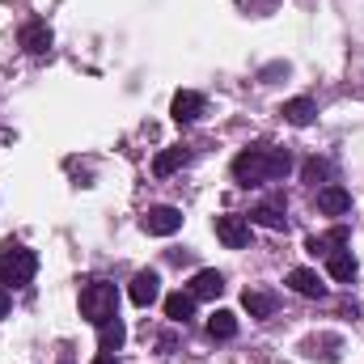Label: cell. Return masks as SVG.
<instances>
[{"label": "cell", "instance_id": "obj_1", "mask_svg": "<svg viewBox=\"0 0 364 364\" xmlns=\"http://www.w3.org/2000/svg\"><path fill=\"white\" fill-rule=\"evenodd\" d=\"M292 170V153L288 149H272V144H250L233 157V182L237 186H263V182H279Z\"/></svg>", "mask_w": 364, "mask_h": 364}, {"label": "cell", "instance_id": "obj_2", "mask_svg": "<svg viewBox=\"0 0 364 364\" xmlns=\"http://www.w3.org/2000/svg\"><path fill=\"white\" fill-rule=\"evenodd\" d=\"M38 272V255L21 242H0V284L4 288H26Z\"/></svg>", "mask_w": 364, "mask_h": 364}, {"label": "cell", "instance_id": "obj_3", "mask_svg": "<svg viewBox=\"0 0 364 364\" xmlns=\"http://www.w3.org/2000/svg\"><path fill=\"white\" fill-rule=\"evenodd\" d=\"M114 314H119V288L110 279H90L81 288V318H90L93 326H102Z\"/></svg>", "mask_w": 364, "mask_h": 364}, {"label": "cell", "instance_id": "obj_4", "mask_svg": "<svg viewBox=\"0 0 364 364\" xmlns=\"http://www.w3.org/2000/svg\"><path fill=\"white\" fill-rule=\"evenodd\" d=\"M140 229H144L149 237H174L182 229V212L170 208V203H157V208H149V212L140 216Z\"/></svg>", "mask_w": 364, "mask_h": 364}, {"label": "cell", "instance_id": "obj_5", "mask_svg": "<svg viewBox=\"0 0 364 364\" xmlns=\"http://www.w3.org/2000/svg\"><path fill=\"white\" fill-rule=\"evenodd\" d=\"M284 212H288V199H284V195L275 191L272 199H267V203H259V208H255V212H250L246 220H250V225H259V229L284 233V229H288V216H284Z\"/></svg>", "mask_w": 364, "mask_h": 364}, {"label": "cell", "instance_id": "obj_6", "mask_svg": "<svg viewBox=\"0 0 364 364\" xmlns=\"http://www.w3.org/2000/svg\"><path fill=\"white\" fill-rule=\"evenodd\" d=\"M212 229H216V237H220L229 250H242V246H250V220H246V216H233V212H225V216H216V220H212Z\"/></svg>", "mask_w": 364, "mask_h": 364}, {"label": "cell", "instance_id": "obj_7", "mask_svg": "<svg viewBox=\"0 0 364 364\" xmlns=\"http://www.w3.org/2000/svg\"><path fill=\"white\" fill-rule=\"evenodd\" d=\"M203 106H208V102H203V93L178 90V93H174V102H170V114H174V123H178V127H191V123L203 114Z\"/></svg>", "mask_w": 364, "mask_h": 364}, {"label": "cell", "instance_id": "obj_8", "mask_svg": "<svg viewBox=\"0 0 364 364\" xmlns=\"http://www.w3.org/2000/svg\"><path fill=\"white\" fill-rule=\"evenodd\" d=\"M127 296H132V305L149 309V305L161 296V275H157V272H136V275H132V288H127Z\"/></svg>", "mask_w": 364, "mask_h": 364}, {"label": "cell", "instance_id": "obj_9", "mask_svg": "<svg viewBox=\"0 0 364 364\" xmlns=\"http://www.w3.org/2000/svg\"><path fill=\"white\" fill-rule=\"evenodd\" d=\"M17 38H21V47H26L30 55H47V51H51V26H47L43 17H30Z\"/></svg>", "mask_w": 364, "mask_h": 364}, {"label": "cell", "instance_id": "obj_10", "mask_svg": "<svg viewBox=\"0 0 364 364\" xmlns=\"http://www.w3.org/2000/svg\"><path fill=\"white\" fill-rule=\"evenodd\" d=\"M318 212H322V216H348V212H352V191L326 182V186L318 191Z\"/></svg>", "mask_w": 364, "mask_h": 364}, {"label": "cell", "instance_id": "obj_11", "mask_svg": "<svg viewBox=\"0 0 364 364\" xmlns=\"http://www.w3.org/2000/svg\"><path fill=\"white\" fill-rule=\"evenodd\" d=\"M284 284H288L296 296H305V301H322V296H326V284L318 279V272H309V267H292Z\"/></svg>", "mask_w": 364, "mask_h": 364}, {"label": "cell", "instance_id": "obj_12", "mask_svg": "<svg viewBox=\"0 0 364 364\" xmlns=\"http://www.w3.org/2000/svg\"><path fill=\"white\" fill-rule=\"evenodd\" d=\"M339 348H343V339H339V335H309V339L301 343V356L335 364V360H339Z\"/></svg>", "mask_w": 364, "mask_h": 364}, {"label": "cell", "instance_id": "obj_13", "mask_svg": "<svg viewBox=\"0 0 364 364\" xmlns=\"http://www.w3.org/2000/svg\"><path fill=\"white\" fill-rule=\"evenodd\" d=\"M195 301H212V296H220L225 292V275L212 272V267H203V272H195V279H191V288H186Z\"/></svg>", "mask_w": 364, "mask_h": 364}, {"label": "cell", "instance_id": "obj_14", "mask_svg": "<svg viewBox=\"0 0 364 364\" xmlns=\"http://www.w3.org/2000/svg\"><path fill=\"white\" fill-rule=\"evenodd\" d=\"M279 114H284V123H292V127H309L314 114H318V106H314V97H288V102L279 106Z\"/></svg>", "mask_w": 364, "mask_h": 364}, {"label": "cell", "instance_id": "obj_15", "mask_svg": "<svg viewBox=\"0 0 364 364\" xmlns=\"http://www.w3.org/2000/svg\"><path fill=\"white\" fill-rule=\"evenodd\" d=\"M123 339H127V326H123V318L114 314V318H106L102 326H97V352H119L123 348Z\"/></svg>", "mask_w": 364, "mask_h": 364}, {"label": "cell", "instance_id": "obj_16", "mask_svg": "<svg viewBox=\"0 0 364 364\" xmlns=\"http://www.w3.org/2000/svg\"><path fill=\"white\" fill-rule=\"evenodd\" d=\"M326 272H331V279H339V284H352L360 267H356V259H352L348 250H331V255H326Z\"/></svg>", "mask_w": 364, "mask_h": 364}, {"label": "cell", "instance_id": "obj_17", "mask_svg": "<svg viewBox=\"0 0 364 364\" xmlns=\"http://www.w3.org/2000/svg\"><path fill=\"white\" fill-rule=\"evenodd\" d=\"M186 161H191V149H166V153L153 157V174H157V178H170V174L182 170Z\"/></svg>", "mask_w": 364, "mask_h": 364}, {"label": "cell", "instance_id": "obj_18", "mask_svg": "<svg viewBox=\"0 0 364 364\" xmlns=\"http://www.w3.org/2000/svg\"><path fill=\"white\" fill-rule=\"evenodd\" d=\"M166 318H170V322H191V318H195V296H191V292H170V296H166Z\"/></svg>", "mask_w": 364, "mask_h": 364}, {"label": "cell", "instance_id": "obj_19", "mask_svg": "<svg viewBox=\"0 0 364 364\" xmlns=\"http://www.w3.org/2000/svg\"><path fill=\"white\" fill-rule=\"evenodd\" d=\"M242 305H246V314L259 318V322L275 314V296L272 292H255V288H246V292H242Z\"/></svg>", "mask_w": 364, "mask_h": 364}, {"label": "cell", "instance_id": "obj_20", "mask_svg": "<svg viewBox=\"0 0 364 364\" xmlns=\"http://www.w3.org/2000/svg\"><path fill=\"white\" fill-rule=\"evenodd\" d=\"M208 335H212L216 343L233 339V335H237V314H229V309H216V314L208 318Z\"/></svg>", "mask_w": 364, "mask_h": 364}, {"label": "cell", "instance_id": "obj_21", "mask_svg": "<svg viewBox=\"0 0 364 364\" xmlns=\"http://www.w3.org/2000/svg\"><path fill=\"white\" fill-rule=\"evenodd\" d=\"M326 178H331V161L309 157V161H305V182H314V186H318V182H326Z\"/></svg>", "mask_w": 364, "mask_h": 364}, {"label": "cell", "instance_id": "obj_22", "mask_svg": "<svg viewBox=\"0 0 364 364\" xmlns=\"http://www.w3.org/2000/svg\"><path fill=\"white\" fill-rule=\"evenodd\" d=\"M305 250H309V255H331V237H309Z\"/></svg>", "mask_w": 364, "mask_h": 364}, {"label": "cell", "instance_id": "obj_23", "mask_svg": "<svg viewBox=\"0 0 364 364\" xmlns=\"http://www.w3.org/2000/svg\"><path fill=\"white\" fill-rule=\"evenodd\" d=\"M9 309H13V296H9V292H4V288H0V322H4V318H9Z\"/></svg>", "mask_w": 364, "mask_h": 364}, {"label": "cell", "instance_id": "obj_24", "mask_svg": "<svg viewBox=\"0 0 364 364\" xmlns=\"http://www.w3.org/2000/svg\"><path fill=\"white\" fill-rule=\"evenodd\" d=\"M93 364H119V356H114V352H97V356H93Z\"/></svg>", "mask_w": 364, "mask_h": 364}, {"label": "cell", "instance_id": "obj_25", "mask_svg": "<svg viewBox=\"0 0 364 364\" xmlns=\"http://www.w3.org/2000/svg\"><path fill=\"white\" fill-rule=\"evenodd\" d=\"M60 364H73V360H68V356H64V360H60Z\"/></svg>", "mask_w": 364, "mask_h": 364}]
</instances>
